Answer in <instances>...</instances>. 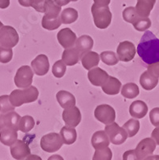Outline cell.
I'll list each match as a JSON object with an SVG mask.
<instances>
[{"instance_id":"cell-32","label":"cell","mask_w":159,"mask_h":160,"mask_svg":"<svg viewBox=\"0 0 159 160\" xmlns=\"http://www.w3.org/2000/svg\"><path fill=\"white\" fill-rule=\"evenodd\" d=\"M61 23L62 22H61V16L54 18H47L45 16L43 17L42 27L48 31H54L57 29L61 27Z\"/></svg>"},{"instance_id":"cell-5","label":"cell","mask_w":159,"mask_h":160,"mask_svg":"<svg viewBox=\"0 0 159 160\" xmlns=\"http://www.w3.org/2000/svg\"><path fill=\"white\" fill-rule=\"evenodd\" d=\"M104 131L108 135L110 142L114 145H121L126 141L128 138L126 131L119 127L116 122L108 124L104 128Z\"/></svg>"},{"instance_id":"cell-25","label":"cell","mask_w":159,"mask_h":160,"mask_svg":"<svg viewBox=\"0 0 159 160\" xmlns=\"http://www.w3.org/2000/svg\"><path fill=\"white\" fill-rule=\"evenodd\" d=\"M17 131L11 128H4L0 130V142L5 146L11 147L17 140Z\"/></svg>"},{"instance_id":"cell-21","label":"cell","mask_w":159,"mask_h":160,"mask_svg":"<svg viewBox=\"0 0 159 160\" xmlns=\"http://www.w3.org/2000/svg\"><path fill=\"white\" fill-rule=\"evenodd\" d=\"M103 91L109 95H117L121 90V82L117 78L113 76L109 77L105 83L101 86Z\"/></svg>"},{"instance_id":"cell-19","label":"cell","mask_w":159,"mask_h":160,"mask_svg":"<svg viewBox=\"0 0 159 160\" xmlns=\"http://www.w3.org/2000/svg\"><path fill=\"white\" fill-rule=\"evenodd\" d=\"M81 58V54L80 51L73 47L64 50L62 55V61L67 66L76 65Z\"/></svg>"},{"instance_id":"cell-49","label":"cell","mask_w":159,"mask_h":160,"mask_svg":"<svg viewBox=\"0 0 159 160\" xmlns=\"http://www.w3.org/2000/svg\"><path fill=\"white\" fill-rule=\"evenodd\" d=\"M3 27V22H1V21H0V29H1V28H2Z\"/></svg>"},{"instance_id":"cell-28","label":"cell","mask_w":159,"mask_h":160,"mask_svg":"<svg viewBox=\"0 0 159 160\" xmlns=\"http://www.w3.org/2000/svg\"><path fill=\"white\" fill-rule=\"evenodd\" d=\"M61 135L63 141L67 145H71L76 142L77 138V131L74 128L71 127H64L61 131Z\"/></svg>"},{"instance_id":"cell-38","label":"cell","mask_w":159,"mask_h":160,"mask_svg":"<svg viewBox=\"0 0 159 160\" xmlns=\"http://www.w3.org/2000/svg\"><path fill=\"white\" fill-rule=\"evenodd\" d=\"M113 158V153L109 147L103 149L96 150L93 155V160H111Z\"/></svg>"},{"instance_id":"cell-22","label":"cell","mask_w":159,"mask_h":160,"mask_svg":"<svg viewBox=\"0 0 159 160\" xmlns=\"http://www.w3.org/2000/svg\"><path fill=\"white\" fill-rule=\"evenodd\" d=\"M158 83V78L152 75L148 71H144L140 77V84L143 89L151 91L157 87Z\"/></svg>"},{"instance_id":"cell-14","label":"cell","mask_w":159,"mask_h":160,"mask_svg":"<svg viewBox=\"0 0 159 160\" xmlns=\"http://www.w3.org/2000/svg\"><path fill=\"white\" fill-rule=\"evenodd\" d=\"M57 39L59 43L67 49L74 47L77 38V35L70 28H64L57 34Z\"/></svg>"},{"instance_id":"cell-3","label":"cell","mask_w":159,"mask_h":160,"mask_svg":"<svg viewBox=\"0 0 159 160\" xmlns=\"http://www.w3.org/2000/svg\"><path fill=\"white\" fill-rule=\"evenodd\" d=\"M91 12L93 16L95 26L99 29H106L112 21V13L108 6H99L94 3Z\"/></svg>"},{"instance_id":"cell-45","label":"cell","mask_w":159,"mask_h":160,"mask_svg":"<svg viewBox=\"0 0 159 160\" xmlns=\"http://www.w3.org/2000/svg\"><path fill=\"white\" fill-rule=\"evenodd\" d=\"M151 138L155 141L157 145H159V126H157V128L153 131L151 134Z\"/></svg>"},{"instance_id":"cell-33","label":"cell","mask_w":159,"mask_h":160,"mask_svg":"<svg viewBox=\"0 0 159 160\" xmlns=\"http://www.w3.org/2000/svg\"><path fill=\"white\" fill-rule=\"evenodd\" d=\"M35 120L31 116L25 115L20 118L19 123V130H20L22 132L28 133L31 131L35 127Z\"/></svg>"},{"instance_id":"cell-7","label":"cell","mask_w":159,"mask_h":160,"mask_svg":"<svg viewBox=\"0 0 159 160\" xmlns=\"http://www.w3.org/2000/svg\"><path fill=\"white\" fill-rule=\"evenodd\" d=\"M33 73L32 70L29 66H22L19 68L15 74V84L19 88H27L31 86L33 81Z\"/></svg>"},{"instance_id":"cell-29","label":"cell","mask_w":159,"mask_h":160,"mask_svg":"<svg viewBox=\"0 0 159 160\" xmlns=\"http://www.w3.org/2000/svg\"><path fill=\"white\" fill-rule=\"evenodd\" d=\"M61 22L64 24H71L78 18V12L74 8H66L61 12Z\"/></svg>"},{"instance_id":"cell-4","label":"cell","mask_w":159,"mask_h":160,"mask_svg":"<svg viewBox=\"0 0 159 160\" xmlns=\"http://www.w3.org/2000/svg\"><path fill=\"white\" fill-rule=\"evenodd\" d=\"M64 141L61 135L57 133H49L41 138L40 147L44 151L53 153L62 148Z\"/></svg>"},{"instance_id":"cell-10","label":"cell","mask_w":159,"mask_h":160,"mask_svg":"<svg viewBox=\"0 0 159 160\" xmlns=\"http://www.w3.org/2000/svg\"><path fill=\"white\" fill-rule=\"evenodd\" d=\"M117 54L119 60L122 62H130L134 59L136 55L135 46L130 41L120 42L117 48Z\"/></svg>"},{"instance_id":"cell-42","label":"cell","mask_w":159,"mask_h":160,"mask_svg":"<svg viewBox=\"0 0 159 160\" xmlns=\"http://www.w3.org/2000/svg\"><path fill=\"white\" fill-rule=\"evenodd\" d=\"M150 119L152 125L154 127L159 126V108H155L152 109L150 112Z\"/></svg>"},{"instance_id":"cell-41","label":"cell","mask_w":159,"mask_h":160,"mask_svg":"<svg viewBox=\"0 0 159 160\" xmlns=\"http://www.w3.org/2000/svg\"><path fill=\"white\" fill-rule=\"evenodd\" d=\"M13 51L11 48L0 47V62L8 63L12 59Z\"/></svg>"},{"instance_id":"cell-20","label":"cell","mask_w":159,"mask_h":160,"mask_svg":"<svg viewBox=\"0 0 159 160\" xmlns=\"http://www.w3.org/2000/svg\"><path fill=\"white\" fill-rule=\"evenodd\" d=\"M81 62L84 69L91 70L93 68H95L100 62V56L97 52L94 51H87L81 55Z\"/></svg>"},{"instance_id":"cell-34","label":"cell","mask_w":159,"mask_h":160,"mask_svg":"<svg viewBox=\"0 0 159 160\" xmlns=\"http://www.w3.org/2000/svg\"><path fill=\"white\" fill-rule=\"evenodd\" d=\"M128 134L129 137H134L137 134L140 129V122L137 119H130L122 127Z\"/></svg>"},{"instance_id":"cell-31","label":"cell","mask_w":159,"mask_h":160,"mask_svg":"<svg viewBox=\"0 0 159 160\" xmlns=\"http://www.w3.org/2000/svg\"><path fill=\"white\" fill-rule=\"evenodd\" d=\"M19 3L23 7L29 8L31 7L38 12L44 13L46 0H18Z\"/></svg>"},{"instance_id":"cell-30","label":"cell","mask_w":159,"mask_h":160,"mask_svg":"<svg viewBox=\"0 0 159 160\" xmlns=\"http://www.w3.org/2000/svg\"><path fill=\"white\" fill-rule=\"evenodd\" d=\"M121 95L126 98H134L139 95V88L137 84L129 82L125 84L121 89Z\"/></svg>"},{"instance_id":"cell-23","label":"cell","mask_w":159,"mask_h":160,"mask_svg":"<svg viewBox=\"0 0 159 160\" xmlns=\"http://www.w3.org/2000/svg\"><path fill=\"white\" fill-rule=\"evenodd\" d=\"M56 99L64 109L76 105V98L72 93L66 91H60L56 94Z\"/></svg>"},{"instance_id":"cell-40","label":"cell","mask_w":159,"mask_h":160,"mask_svg":"<svg viewBox=\"0 0 159 160\" xmlns=\"http://www.w3.org/2000/svg\"><path fill=\"white\" fill-rule=\"evenodd\" d=\"M0 106H1V113H7L15 110V107L11 104L10 101L9 95L0 96Z\"/></svg>"},{"instance_id":"cell-51","label":"cell","mask_w":159,"mask_h":160,"mask_svg":"<svg viewBox=\"0 0 159 160\" xmlns=\"http://www.w3.org/2000/svg\"><path fill=\"white\" fill-rule=\"evenodd\" d=\"M0 113H1V106H0Z\"/></svg>"},{"instance_id":"cell-26","label":"cell","mask_w":159,"mask_h":160,"mask_svg":"<svg viewBox=\"0 0 159 160\" xmlns=\"http://www.w3.org/2000/svg\"><path fill=\"white\" fill-rule=\"evenodd\" d=\"M76 48L80 51L81 55L84 53L89 51L93 47V39L89 35H82L76 41Z\"/></svg>"},{"instance_id":"cell-8","label":"cell","mask_w":159,"mask_h":160,"mask_svg":"<svg viewBox=\"0 0 159 160\" xmlns=\"http://www.w3.org/2000/svg\"><path fill=\"white\" fill-rule=\"evenodd\" d=\"M94 116L98 121L104 123V125H108L115 121L116 112L115 110L111 106L108 104H102L96 108Z\"/></svg>"},{"instance_id":"cell-44","label":"cell","mask_w":159,"mask_h":160,"mask_svg":"<svg viewBox=\"0 0 159 160\" xmlns=\"http://www.w3.org/2000/svg\"><path fill=\"white\" fill-rule=\"evenodd\" d=\"M123 159L124 160H128V159H135L137 160V156H136L135 151L134 150H130V151H126L123 155Z\"/></svg>"},{"instance_id":"cell-50","label":"cell","mask_w":159,"mask_h":160,"mask_svg":"<svg viewBox=\"0 0 159 160\" xmlns=\"http://www.w3.org/2000/svg\"><path fill=\"white\" fill-rule=\"evenodd\" d=\"M71 1H72V2H77V1H78V0H71Z\"/></svg>"},{"instance_id":"cell-2","label":"cell","mask_w":159,"mask_h":160,"mask_svg":"<svg viewBox=\"0 0 159 160\" xmlns=\"http://www.w3.org/2000/svg\"><path fill=\"white\" fill-rule=\"evenodd\" d=\"M10 101L15 108H19L24 103H30L36 101L39 91L35 87L30 86L24 90H15L10 95Z\"/></svg>"},{"instance_id":"cell-39","label":"cell","mask_w":159,"mask_h":160,"mask_svg":"<svg viewBox=\"0 0 159 160\" xmlns=\"http://www.w3.org/2000/svg\"><path fill=\"white\" fill-rule=\"evenodd\" d=\"M66 72V64L62 60H59L52 67V74L56 78H62Z\"/></svg>"},{"instance_id":"cell-46","label":"cell","mask_w":159,"mask_h":160,"mask_svg":"<svg viewBox=\"0 0 159 160\" xmlns=\"http://www.w3.org/2000/svg\"><path fill=\"white\" fill-rule=\"evenodd\" d=\"M94 3L99 6H109L111 0H93Z\"/></svg>"},{"instance_id":"cell-37","label":"cell","mask_w":159,"mask_h":160,"mask_svg":"<svg viewBox=\"0 0 159 160\" xmlns=\"http://www.w3.org/2000/svg\"><path fill=\"white\" fill-rule=\"evenodd\" d=\"M133 25L137 31H145L151 27V21L148 17L139 16V18L133 23Z\"/></svg>"},{"instance_id":"cell-6","label":"cell","mask_w":159,"mask_h":160,"mask_svg":"<svg viewBox=\"0 0 159 160\" xmlns=\"http://www.w3.org/2000/svg\"><path fill=\"white\" fill-rule=\"evenodd\" d=\"M19 39L16 30L11 26H3L0 29V45L3 48H14L18 44Z\"/></svg>"},{"instance_id":"cell-1","label":"cell","mask_w":159,"mask_h":160,"mask_svg":"<svg viewBox=\"0 0 159 160\" xmlns=\"http://www.w3.org/2000/svg\"><path fill=\"white\" fill-rule=\"evenodd\" d=\"M137 55L147 65L159 62V39L150 31H146L137 45Z\"/></svg>"},{"instance_id":"cell-9","label":"cell","mask_w":159,"mask_h":160,"mask_svg":"<svg viewBox=\"0 0 159 160\" xmlns=\"http://www.w3.org/2000/svg\"><path fill=\"white\" fill-rule=\"evenodd\" d=\"M156 145L157 144L153 138H146L141 140L134 150L137 159H145L149 155H151L155 151Z\"/></svg>"},{"instance_id":"cell-24","label":"cell","mask_w":159,"mask_h":160,"mask_svg":"<svg viewBox=\"0 0 159 160\" xmlns=\"http://www.w3.org/2000/svg\"><path fill=\"white\" fill-rule=\"evenodd\" d=\"M156 0H137L136 11L141 17H149L154 7Z\"/></svg>"},{"instance_id":"cell-17","label":"cell","mask_w":159,"mask_h":160,"mask_svg":"<svg viewBox=\"0 0 159 160\" xmlns=\"http://www.w3.org/2000/svg\"><path fill=\"white\" fill-rule=\"evenodd\" d=\"M109 138L104 131H96L91 139L92 146L96 150L107 148L109 145Z\"/></svg>"},{"instance_id":"cell-35","label":"cell","mask_w":159,"mask_h":160,"mask_svg":"<svg viewBox=\"0 0 159 160\" xmlns=\"http://www.w3.org/2000/svg\"><path fill=\"white\" fill-rule=\"evenodd\" d=\"M140 15H138V13L136 11V8L134 7H130L127 8L123 11L122 12V17L123 19L125 22H129V23H134L136 20L139 18Z\"/></svg>"},{"instance_id":"cell-43","label":"cell","mask_w":159,"mask_h":160,"mask_svg":"<svg viewBox=\"0 0 159 160\" xmlns=\"http://www.w3.org/2000/svg\"><path fill=\"white\" fill-rule=\"evenodd\" d=\"M147 68H148L149 72L151 73L152 75H154V76L159 78V62L150 64V65H148Z\"/></svg>"},{"instance_id":"cell-12","label":"cell","mask_w":159,"mask_h":160,"mask_svg":"<svg viewBox=\"0 0 159 160\" xmlns=\"http://www.w3.org/2000/svg\"><path fill=\"white\" fill-rule=\"evenodd\" d=\"M62 118L68 127L76 128L81 121V114L78 108L73 106L71 108H65L63 111Z\"/></svg>"},{"instance_id":"cell-13","label":"cell","mask_w":159,"mask_h":160,"mask_svg":"<svg viewBox=\"0 0 159 160\" xmlns=\"http://www.w3.org/2000/svg\"><path fill=\"white\" fill-rule=\"evenodd\" d=\"M11 154L15 159H25L31 155V149L24 141L17 139L11 146Z\"/></svg>"},{"instance_id":"cell-11","label":"cell","mask_w":159,"mask_h":160,"mask_svg":"<svg viewBox=\"0 0 159 160\" xmlns=\"http://www.w3.org/2000/svg\"><path fill=\"white\" fill-rule=\"evenodd\" d=\"M20 118V115L14 111L7 113H1V115H0V130L4 129V128H11L15 131H18L19 123Z\"/></svg>"},{"instance_id":"cell-18","label":"cell","mask_w":159,"mask_h":160,"mask_svg":"<svg viewBox=\"0 0 159 160\" xmlns=\"http://www.w3.org/2000/svg\"><path fill=\"white\" fill-rule=\"evenodd\" d=\"M148 112L146 103L141 100H137L132 102L130 107V114L134 118H142Z\"/></svg>"},{"instance_id":"cell-47","label":"cell","mask_w":159,"mask_h":160,"mask_svg":"<svg viewBox=\"0 0 159 160\" xmlns=\"http://www.w3.org/2000/svg\"><path fill=\"white\" fill-rule=\"evenodd\" d=\"M10 5V0H0V8L6 9Z\"/></svg>"},{"instance_id":"cell-16","label":"cell","mask_w":159,"mask_h":160,"mask_svg":"<svg viewBox=\"0 0 159 160\" xmlns=\"http://www.w3.org/2000/svg\"><path fill=\"white\" fill-rule=\"evenodd\" d=\"M109 74L100 68H92L88 73V78L93 85L96 87H101L108 80Z\"/></svg>"},{"instance_id":"cell-27","label":"cell","mask_w":159,"mask_h":160,"mask_svg":"<svg viewBox=\"0 0 159 160\" xmlns=\"http://www.w3.org/2000/svg\"><path fill=\"white\" fill-rule=\"evenodd\" d=\"M61 11V7L57 5L54 0H46L45 7H44V13L45 15L44 16L47 18H57L60 17V13Z\"/></svg>"},{"instance_id":"cell-36","label":"cell","mask_w":159,"mask_h":160,"mask_svg":"<svg viewBox=\"0 0 159 160\" xmlns=\"http://www.w3.org/2000/svg\"><path fill=\"white\" fill-rule=\"evenodd\" d=\"M100 58L104 64L109 66H114L117 64L119 59L115 53L109 51H104L101 53Z\"/></svg>"},{"instance_id":"cell-15","label":"cell","mask_w":159,"mask_h":160,"mask_svg":"<svg viewBox=\"0 0 159 160\" xmlns=\"http://www.w3.org/2000/svg\"><path fill=\"white\" fill-rule=\"evenodd\" d=\"M49 61L47 55H39L31 62V68L35 75L39 76L45 75L49 71Z\"/></svg>"},{"instance_id":"cell-48","label":"cell","mask_w":159,"mask_h":160,"mask_svg":"<svg viewBox=\"0 0 159 160\" xmlns=\"http://www.w3.org/2000/svg\"><path fill=\"white\" fill-rule=\"evenodd\" d=\"M54 2L60 7H64L71 2V0H54Z\"/></svg>"}]
</instances>
